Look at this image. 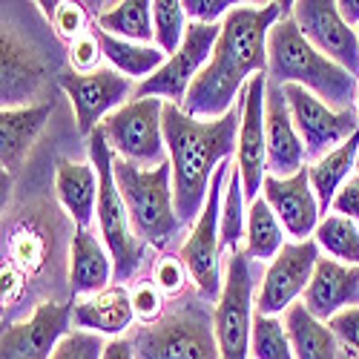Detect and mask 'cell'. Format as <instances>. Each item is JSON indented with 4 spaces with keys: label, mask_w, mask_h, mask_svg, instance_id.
I'll return each instance as SVG.
<instances>
[{
    "label": "cell",
    "mask_w": 359,
    "mask_h": 359,
    "mask_svg": "<svg viewBox=\"0 0 359 359\" xmlns=\"http://www.w3.org/2000/svg\"><path fill=\"white\" fill-rule=\"evenodd\" d=\"M190 279L193 276L187 271V264L182 262V256L164 250L153 264V279L149 282H153L167 299H172V296H184V290L190 287Z\"/></svg>",
    "instance_id": "obj_34"
},
{
    "label": "cell",
    "mask_w": 359,
    "mask_h": 359,
    "mask_svg": "<svg viewBox=\"0 0 359 359\" xmlns=\"http://www.w3.org/2000/svg\"><path fill=\"white\" fill-rule=\"evenodd\" d=\"M282 93H285L296 133L305 144V156L311 164H316L327 153H334L339 144H345L359 130V112L356 109L337 112L322 98L308 93L305 86H296V83H285Z\"/></svg>",
    "instance_id": "obj_11"
},
{
    "label": "cell",
    "mask_w": 359,
    "mask_h": 359,
    "mask_svg": "<svg viewBox=\"0 0 359 359\" xmlns=\"http://www.w3.org/2000/svg\"><path fill=\"white\" fill-rule=\"evenodd\" d=\"M267 81L271 83H296L322 98L331 109L345 112L356 109L359 81L325 57L296 26L293 12L285 15L267 35Z\"/></svg>",
    "instance_id": "obj_3"
},
{
    "label": "cell",
    "mask_w": 359,
    "mask_h": 359,
    "mask_svg": "<svg viewBox=\"0 0 359 359\" xmlns=\"http://www.w3.org/2000/svg\"><path fill=\"white\" fill-rule=\"evenodd\" d=\"M164 101L161 98H133L101 121V133L115 158L133 161L153 170L167 161L164 141Z\"/></svg>",
    "instance_id": "obj_8"
},
{
    "label": "cell",
    "mask_w": 359,
    "mask_h": 359,
    "mask_svg": "<svg viewBox=\"0 0 359 359\" xmlns=\"http://www.w3.org/2000/svg\"><path fill=\"white\" fill-rule=\"evenodd\" d=\"M72 305L41 302L32 316L4 327L0 359H52L55 348L72 331Z\"/></svg>",
    "instance_id": "obj_16"
},
{
    "label": "cell",
    "mask_w": 359,
    "mask_h": 359,
    "mask_svg": "<svg viewBox=\"0 0 359 359\" xmlns=\"http://www.w3.org/2000/svg\"><path fill=\"white\" fill-rule=\"evenodd\" d=\"M262 198L271 204V210L276 213L279 224L290 236V242H308V238H313L322 222V210H319V201L311 184L308 167L299 170L290 178L267 175L262 187Z\"/></svg>",
    "instance_id": "obj_17"
},
{
    "label": "cell",
    "mask_w": 359,
    "mask_h": 359,
    "mask_svg": "<svg viewBox=\"0 0 359 359\" xmlns=\"http://www.w3.org/2000/svg\"><path fill=\"white\" fill-rule=\"evenodd\" d=\"M253 287L256 273L250 256L238 248L224 259V287L216 299L213 325L222 359H248L250 356V331H253Z\"/></svg>",
    "instance_id": "obj_7"
},
{
    "label": "cell",
    "mask_w": 359,
    "mask_h": 359,
    "mask_svg": "<svg viewBox=\"0 0 359 359\" xmlns=\"http://www.w3.org/2000/svg\"><path fill=\"white\" fill-rule=\"evenodd\" d=\"M112 172H115L118 193H121L127 204L133 233L147 248H156L164 253V248L178 236V227H182V219L175 213L170 158L153 170L115 158Z\"/></svg>",
    "instance_id": "obj_4"
},
{
    "label": "cell",
    "mask_w": 359,
    "mask_h": 359,
    "mask_svg": "<svg viewBox=\"0 0 359 359\" xmlns=\"http://www.w3.org/2000/svg\"><path fill=\"white\" fill-rule=\"evenodd\" d=\"M264 138H267V175L290 178L305 170V144L296 133L290 107L279 83L267 81L264 93Z\"/></svg>",
    "instance_id": "obj_18"
},
{
    "label": "cell",
    "mask_w": 359,
    "mask_h": 359,
    "mask_svg": "<svg viewBox=\"0 0 359 359\" xmlns=\"http://www.w3.org/2000/svg\"><path fill=\"white\" fill-rule=\"evenodd\" d=\"M57 83L69 95L78 133L83 135H93L104 118L118 107H124L127 98L135 93L133 81L124 78L121 72H115L112 67H101L98 72H89V75L64 72L57 78Z\"/></svg>",
    "instance_id": "obj_14"
},
{
    "label": "cell",
    "mask_w": 359,
    "mask_h": 359,
    "mask_svg": "<svg viewBox=\"0 0 359 359\" xmlns=\"http://www.w3.org/2000/svg\"><path fill=\"white\" fill-rule=\"evenodd\" d=\"M293 20L325 57L359 81V35L339 18L334 0H299L293 4Z\"/></svg>",
    "instance_id": "obj_15"
},
{
    "label": "cell",
    "mask_w": 359,
    "mask_h": 359,
    "mask_svg": "<svg viewBox=\"0 0 359 359\" xmlns=\"http://www.w3.org/2000/svg\"><path fill=\"white\" fill-rule=\"evenodd\" d=\"M264 93H267V75H253L242 89V127H238V144H236V170L238 178H242L248 207L262 196L267 178Z\"/></svg>",
    "instance_id": "obj_13"
},
{
    "label": "cell",
    "mask_w": 359,
    "mask_h": 359,
    "mask_svg": "<svg viewBox=\"0 0 359 359\" xmlns=\"http://www.w3.org/2000/svg\"><path fill=\"white\" fill-rule=\"evenodd\" d=\"M219 35H222V23H190L178 52L167 57V64L153 78H147L135 86L133 98H161L164 104L184 107L190 86L198 78V72L207 67V61H210Z\"/></svg>",
    "instance_id": "obj_10"
},
{
    "label": "cell",
    "mask_w": 359,
    "mask_h": 359,
    "mask_svg": "<svg viewBox=\"0 0 359 359\" xmlns=\"http://www.w3.org/2000/svg\"><path fill=\"white\" fill-rule=\"evenodd\" d=\"M52 109V101H41L32 107H15L0 112V161H4V170L15 172L23 164L35 138L46 127Z\"/></svg>",
    "instance_id": "obj_24"
},
{
    "label": "cell",
    "mask_w": 359,
    "mask_h": 359,
    "mask_svg": "<svg viewBox=\"0 0 359 359\" xmlns=\"http://www.w3.org/2000/svg\"><path fill=\"white\" fill-rule=\"evenodd\" d=\"M351 359H359V356H351Z\"/></svg>",
    "instance_id": "obj_46"
},
{
    "label": "cell",
    "mask_w": 359,
    "mask_h": 359,
    "mask_svg": "<svg viewBox=\"0 0 359 359\" xmlns=\"http://www.w3.org/2000/svg\"><path fill=\"white\" fill-rule=\"evenodd\" d=\"M164 141L167 158L172 164V196L175 213L184 222H196L204 210L213 175L222 161L233 156L242 127V98L216 121L187 115L182 107L164 104Z\"/></svg>",
    "instance_id": "obj_2"
},
{
    "label": "cell",
    "mask_w": 359,
    "mask_h": 359,
    "mask_svg": "<svg viewBox=\"0 0 359 359\" xmlns=\"http://www.w3.org/2000/svg\"><path fill=\"white\" fill-rule=\"evenodd\" d=\"M89 161H93V167L98 172V216H95L98 233H101V242L107 245L112 264H115V285H124L138 273L147 245L133 233L127 204H124L121 193H118L115 172H112L115 156H112V149L101 130L89 135Z\"/></svg>",
    "instance_id": "obj_5"
},
{
    "label": "cell",
    "mask_w": 359,
    "mask_h": 359,
    "mask_svg": "<svg viewBox=\"0 0 359 359\" xmlns=\"http://www.w3.org/2000/svg\"><path fill=\"white\" fill-rule=\"evenodd\" d=\"M356 158H359V130L339 144L334 153H327L325 158H319L316 164H311V184L319 201V210L327 216L331 213V204L339 193V187L348 182V178L356 172Z\"/></svg>",
    "instance_id": "obj_26"
},
{
    "label": "cell",
    "mask_w": 359,
    "mask_h": 359,
    "mask_svg": "<svg viewBox=\"0 0 359 359\" xmlns=\"http://www.w3.org/2000/svg\"><path fill=\"white\" fill-rule=\"evenodd\" d=\"M95 35L101 41L104 57L109 61V67L115 72H121L130 81H147L153 78L164 64H167V55L158 46H149V43H133V41H121L104 29L95 26Z\"/></svg>",
    "instance_id": "obj_27"
},
{
    "label": "cell",
    "mask_w": 359,
    "mask_h": 359,
    "mask_svg": "<svg viewBox=\"0 0 359 359\" xmlns=\"http://www.w3.org/2000/svg\"><path fill=\"white\" fill-rule=\"evenodd\" d=\"M67 57H69L72 72H78V75L98 72L101 61H104V49H101V41L95 35V29L93 32H86V35H81L78 41H72L69 49H67Z\"/></svg>",
    "instance_id": "obj_37"
},
{
    "label": "cell",
    "mask_w": 359,
    "mask_h": 359,
    "mask_svg": "<svg viewBox=\"0 0 359 359\" xmlns=\"http://www.w3.org/2000/svg\"><path fill=\"white\" fill-rule=\"evenodd\" d=\"M327 325H331V331L337 334L339 345H345L351 356H359V305L337 313Z\"/></svg>",
    "instance_id": "obj_40"
},
{
    "label": "cell",
    "mask_w": 359,
    "mask_h": 359,
    "mask_svg": "<svg viewBox=\"0 0 359 359\" xmlns=\"http://www.w3.org/2000/svg\"><path fill=\"white\" fill-rule=\"evenodd\" d=\"M250 356L253 359H296L282 316H253L250 331Z\"/></svg>",
    "instance_id": "obj_32"
},
{
    "label": "cell",
    "mask_w": 359,
    "mask_h": 359,
    "mask_svg": "<svg viewBox=\"0 0 359 359\" xmlns=\"http://www.w3.org/2000/svg\"><path fill=\"white\" fill-rule=\"evenodd\" d=\"M135 359H222L213 313L201 302H182L153 325L130 334Z\"/></svg>",
    "instance_id": "obj_6"
},
{
    "label": "cell",
    "mask_w": 359,
    "mask_h": 359,
    "mask_svg": "<svg viewBox=\"0 0 359 359\" xmlns=\"http://www.w3.org/2000/svg\"><path fill=\"white\" fill-rule=\"evenodd\" d=\"M49 23L55 29V35L61 38L67 46L72 41H78L81 35L93 32V29H89V12H86V6L83 4H69V0H64V4L55 6Z\"/></svg>",
    "instance_id": "obj_35"
},
{
    "label": "cell",
    "mask_w": 359,
    "mask_h": 359,
    "mask_svg": "<svg viewBox=\"0 0 359 359\" xmlns=\"http://www.w3.org/2000/svg\"><path fill=\"white\" fill-rule=\"evenodd\" d=\"M133 322H135V311H133V293L127 285H109L107 290L86 296L72 305V325L78 331L118 339L130 331Z\"/></svg>",
    "instance_id": "obj_21"
},
{
    "label": "cell",
    "mask_w": 359,
    "mask_h": 359,
    "mask_svg": "<svg viewBox=\"0 0 359 359\" xmlns=\"http://www.w3.org/2000/svg\"><path fill=\"white\" fill-rule=\"evenodd\" d=\"M356 35H359V29H356Z\"/></svg>",
    "instance_id": "obj_47"
},
{
    "label": "cell",
    "mask_w": 359,
    "mask_h": 359,
    "mask_svg": "<svg viewBox=\"0 0 359 359\" xmlns=\"http://www.w3.org/2000/svg\"><path fill=\"white\" fill-rule=\"evenodd\" d=\"M285 331L293 348L296 359H337L339 353V339L331 331V325L316 319L305 302H296L282 313Z\"/></svg>",
    "instance_id": "obj_25"
},
{
    "label": "cell",
    "mask_w": 359,
    "mask_h": 359,
    "mask_svg": "<svg viewBox=\"0 0 359 359\" xmlns=\"http://www.w3.org/2000/svg\"><path fill=\"white\" fill-rule=\"evenodd\" d=\"M95 23L104 32L133 41V43H149L156 41L153 32V4L147 0H124V4H112L109 9L95 15Z\"/></svg>",
    "instance_id": "obj_29"
},
{
    "label": "cell",
    "mask_w": 359,
    "mask_h": 359,
    "mask_svg": "<svg viewBox=\"0 0 359 359\" xmlns=\"http://www.w3.org/2000/svg\"><path fill=\"white\" fill-rule=\"evenodd\" d=\"M245 227H248V210H245V187L238 170L233 164L227 175V187L222 198V250H238L245 242Z\"/></svg>",
    "instance_id": "obj_31"
},
{
    "label": "cell",
    "mask_w": 359,
    "mask_h": 359,
    "mask_svg": "<svg viewBox=\"0 0 359 359\" xmlns=\"http://www.w3.org/2000/svg\"><path fill=\"white\" fill-rule=\"evenodd\" d=\"M0 49H4V86H0L4 109L32 107V98L38 95V89L43 86L46 78L43 57L32 46H26L6 26L4 35H0Z\"/></svg>",
    "instance_id": "obj_19"
},
{
    "label": "cell",
    "mask_w": 359,
    "mask_h": 359,
    "mask_svg": "<svg viewBox=\"0 0 359 359\" xmlns=\"http://www.w3.org/2000/svg\"><path fill=\"white\" fill-rule=\"evenodd\" d=\"M236 161H222L216 175H213V184L210 193H207L204 201V210L201 216L193 222V230L187 233L184 245L178 248V256L187 264V271L193 276V285L198 290V296L204 302H213L219 299L222 287H224V276H222V267H219V253H222V198H224V182L233 170Z\"/></svg>",
    "instance_id": "obj_9"
},
{
    "label": "cell",
    "mask_w": 359,
    "mask_h": 359,
    "mask_svg": "<svg viewBox=\"0 0 359 359\" xmlns=\"http://www.w3.org/2000/svg\"><path fill=\"white\" fill-rule=\"evenodd\" d=\"M104 359H135V351H133V342H130V337L107 339V348H104Z\"/></svg>",
    "instance_id": "obj_42"
},
{
    "label": "cell",
    "mask_w": 359,
    "mask_h": 359,
    "mask_svg": "<svg viewBox=\"0 0 359 359\" xmlns=\"http://www.w3.org/2000/svg\"><path fill=\"white\" fill-rule=\"evenodd\" d=\"M319 253L322 250L313 238H308V242H287L273 262H267L262 273V285L256 293V313L282 316L290 305L302 302V296L313 279L316 262L322 259Z\"/></svg>",
    "instance_id": "obj_12"
},
{
    "label": "cell",
    "mask_w": 359,
    "mask_h": 359,
    "mask_svg": "<svg viewBox=\"0 0 359 359\" xmlns=\"http://www.w3.org/2000/svg\"><path fill=\"white\" fill-rule=\"evenodd\" d=\"M356 112H359V98H356Z\"/></svg>",
    "instance_id": "obj_44"
},
{
    "label": "cell",
    "mask_w": 359,
    "mask_h": 359,
    "mask_svg": "<svg viewBox=\"0 0 359 359\" xmlns=\"http://www.w3.org/2000/svg\"><path fill=\"white\" fill-rule=\"evenodd\" d=\"M356 170H359V158H356Z\"/></svg>",
    "instance_id": "obj_45"
},
{
    "label": "cell",
    "mask_w": 359,
    "mask_h": 359,
    "mask_svg": "<svg viewBox=\"0 0 359 359\" xmlns=\"http://www.w3.org/2000/svg\"><path fill=\"white\" fill-rule=\"evenodd\" d=\"M287 245V233L279 224L276 213L271 210L262 196L248 207V227H245V253L250 262H273L279 250Z\"/></svg>",
    "instance_id": "obj_28"
},
{
    "label": "cell",
    "mask_w": 359,
    "mask_h": 359,
    "mask_svg": "<svg viewBox=\"0 0 359 359\" xmlns=\"http://www.w3.org/2000/svg\"><path fill=\"white\" fill-rule=\"evenodd\" d=\"M115 279V264L101 242V236L89 230H75L69 250V290L72 296H95Z\"/></svg>",
    "instance_id": "obj_23"
},
{
    "label": "cell",
    "mask_w": 359,
    "mask_h": 359,
    "mask_svg": "<svg viewBox=\"0 0 359 359\" xmlns=\"http://www.w3.org/2000/svg\"><path fill=\"white\" fill-rule=\"evenodd\" d=\"M55 196L78 230H89L98 216V172L93 161L61 158L55 167Z\"/></svg>",
    "instance_id": "obj_22"
},
{
    "label": "cell",
    "mask_w": 359,
    "mask_h": 359,
    "mask_svg": "<svg viewBox=\"0 0 359 359\" xmlns=\"http://www.w3.org/2000/svg\"><path fill=\"white\" fill-rule=\"evenodd\" d=\"M133 311L141 325H153L167 313V296L153 282H138L133 290Z\"/></svg>",
    "instance_id": "obj_38"
},
{
    "label": "cell",
    "mask_w": 359,
    "mask_h": 359,
    "mask_svg": "<svg viewBox=\"0 0 359 359\" xmlns=\"http://www.w3.org/2000/svg\"><path fill=\"white\" fill-rule=\"evenodd\" d=\"M337 9H339V18L353 29H359V0H337Z\"/></svg>",
    "instance_id": "obj_43"
},
{
    "label": "cell",
    "mask_w": 359,
    "mask_h": 359,
    "mask_svg": "<svg viewBox=\"0 0 359 359\" xmlns=\"http://www.w3.org/2000/svg\"><path fill=\"white\" fill-rule=\"evenodd\" d=\"M233 6V0H184L190 23H222Z\"/></svg>",
    "instance_id": "obj_39"
},
{
    "label": "cell",
    "mask_w": 359,
    "mask_h": 359,
    "mask_svg": "<svg viewBox=\"0 0 359 359\" xmlns=\"http://www.w3.org/2000/svg\"><path fill=\"white\" fill-rule=\"evenodd\" d=\"M187 12L184 4L175 0H156L153 4V32H156V46L170 57L178 52L187 35Z\"/></svg>",
    "instance_id": "obj_33"
},
{
    "label": "cell",
    "mask_w": 359,
    "mask_h": 359,
    "mask_svg": "<svg viewBox=\"0 0 359 359\" xmlns=\"http://www.w3.org/2000/svg\"><path fill=\"white\" fill-rule=\"evenodd\" d=\"M293 12V4L233 6L222 20V35L207 67L193 81L184 112L204 121L224 118L242 98V89L253 75H267V35Z\"/></svg>",
    "instance_id": "obj_1"
},
{
    "label": "cell",
    "mask_w": 359,
    "mask_h": 359,
    "mask_svg": "<svg viewBox=\"0 0 359 359\" xmlns=\"http://www.w3.org/2000/svg\"><path fill=\"white\" fill-rule=\"evenodd\" d=\"M313 242L319 245V250L342 264L359 267V224L337 216V213H327L322 216L316 233H313Z\"/></svg>",
    "instance_id": "obj_30"
},
{
    "label": "cell",
    "mask_w": 359,
    "mask_h": 359,
    "mask_svg": "<svg viewBox=\"0 0 359 359\" xmlns=\"http://www.w3.org/2000/svg\"><path fill=\"white\" fill-rule=\"evenodd\" d=\"M331 213L345 216V219L359 224V170L339 187V193H337V198L331 204Z\"/></svg>",
    "instance_id": "obj_41"
},
{
    "label": "cell",
    "mask_w": 359,
    "mask_h": 359,
    "mask_svg": "<svg viewBox=\"0 0 359 359\" xmlns=\"http://www.w3.org/2000/svg\"><path fill=\"white\" fill-rule=\"evenodd\" d=\"M104 337L101 334H89V331H72L61 339V345L55 348L52 359H104Z\"/></svg>",
    "instance_id": "obj_36"
},
{
    "label": "cell",
    "mask_w": 359,
    "mask_h": 359,
    "mask_svg": "<svg viewBox=\"0 0 359 359\" xmlns=\"http://www.w3.org/2000/svg\"><path fill=\"white\" fill-rule=\"evenodd\" d=\"M302 302L322 322H331L337 313L356 308L359 305V267L322 256L316 262L313 279L302 296Z\"/></svg>",
    "instance_id": "obj_20"
}]
</instances>
